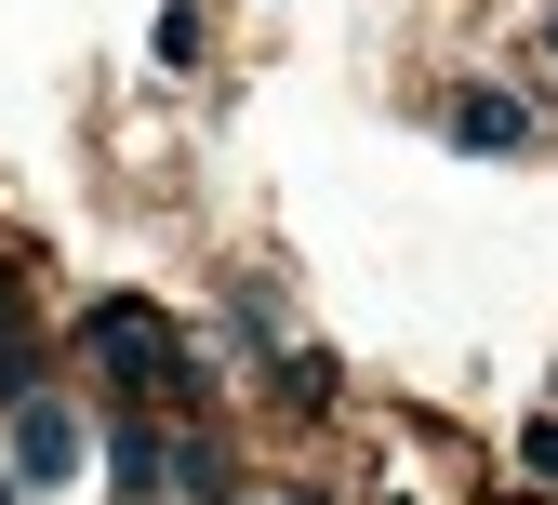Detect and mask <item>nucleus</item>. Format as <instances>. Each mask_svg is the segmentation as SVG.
<instances>
[{
	"mask_svg": "<svg viewBox=\"0 0 558 505\" xmlns=\"http://www.w3.org/2000/svg\"><path fill=\"white\" fill-rule=\"evenodd\" d=\"M439 120H452V147H465V160H506V147H532V107H519V94H452Z\"/></svg>",
	"mask_w": 558,
	"mask_h": 505,
	"instance_id": "3",
	"label": "nucleus"
},
{
	"mask_svg": "<svg viewBox=\"0 0 558 505\" xmlns=\"http://www.w3.org/2000/svg\"><path fill=\"white\" fill-rule=\"evenodd\" d=\"M66 466H81V412H66L53 386H40V399H14V479H27V492H53Z\"/></svg>",
	"mask_w": 558,
	"mask_h": 505,
	"instance_id": "2",
	"label": "nucleus"
},
{
	"mask_svg": "<svg viewBox=\"0 0 558 505\" xmlns=\"http://www.w3.org/2000/svg\"><path fill=\"white\" fill-rule=\"evenodd\" d=\"M293 505H319V492H293Z\"/></svg>",
	"mask_w": 558,
	"mask_h": 505,
	"instance_id": "7",
	"label": "nucleus"
},
{
	"mask_svg": "<svg viewBox=\"0 0 558 505\" xmlns=\"http://www.w3.org/2000/svg\"><path fill=\"white\" fill-rule=\"evenodd\" d=\"M545 53H558V14H545Z\"/></svg>",
	"mask_w": 558,
	"mask_h": 505,
	"instance_id": "6",
	"label": "nucleus"
},
{
	"mask_svg": "<svg viewBox=\"0 0 558 505\" xmlns=\"http://www.w3.org/2000/svg\"><path fill=\"white\" fill-rule=\"evenodd\" d=\"M147 40H160V67H199V14H186V0H160V27H147Z\"/></svg>",
	"mask_w": 558,
	"mask_h": 505,
	"instance_id": "5",
	"label": "nucleus"
},
{
	"mask_svg": "<svg viewBox=\"0 0 558 505\" xmlns=\"http://www.w3.org/2000/svg\"><path fill=\"white\" fill-rule=\"evenodd\" d=\"M81 346H94V373H107L120 399H186V333H173V306L94 293V306H81Z\"/></svg>",
	"mask_w": 558,
	"mask_h": 505,
	"instance_id": "1",
	"label": "nucleus"
},
{
	"mask_svg": "<svg viewBox=\"0 0 558 505\" xmlns=\"http://www.w3.org/2000/svg\"><path fill=\"white\" fill-rule=\"evenodd\" d=\"M107 479H120V505L160 492V440H147V425H120V440H107Z\"/></svg>",
	"mask_w": 558,
	"mask_h": 505,
	"instance_id": "4",
	"label": "nucleus"
}]
</instances>
